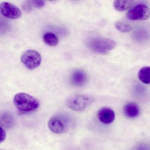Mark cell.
Masks as SVG:
<instances>
[{"instance_id": "6da1fadb", "label": "cell", "mask_w": 150, "mask_h": 150, "mask_svg": "<svg viewBox=\"0 0 150 150\" xmlns=\"http://www.w3.org/2000/svg\"><path fill=\"white\" fill-rule=\"evenodd\" d=\"M88 47L96 53L106 54L116 46L114 40L103 37H94L90 38L87 42Z\"/></svg>"}, {"instance_id": "7a4b0ae2", "label": "cell", "mask_w": 150, "mask_h": 150, "mask_svg": "<svg viewBox=\"0 0 150 150\" xmlns=\"http://www.w3.org/2000/svg\"><path fill=\"white\" fill-rule=\"evenodd\" d=\"M13 102L16 108L23 112L35 111L39 106V101L37 99L24 93L16 95L14 97Z\"/></svg>"}, {"instance_id": "3957f363", "label": "cell", "mask_w": 150, "mask_h": 150, "mask_svg": "<svg viewBox=\"0 0 150 150\" xmlns=\"http://www.w3.org/2000/svg\"><path fill=\"white\" fill-rule=\"evenodd\" d=\"M71 125V118L67 115L62 114L53 116L48 122L49 129L56 134L67 132L70 129Z\"/></svg>"}, {"instance_id": "277c9868", "label": "cell", "mask_w": 150, "mask_h": 150, "mask_svg": "<svg viewBox=\"0 0 150 150\" xmlns=\"http://www.w3.org/2000/svg\"><path fill=\"white\" fill-rule=\"evenodd\" d=\"M93 102V99L88 96H75L67 101V106L72 110L81 111L88 108Z\"/></svg>"}, {"instance_id": "5b68a950", "label": "cell", "mask_w": 150, "mask_h": 150, "mask_svg": "<svg viewBox=\"0 0 150 150\" xmlns=\"http://www.w3.org/2000/svg\"><path fill=\"white\" fill-rule=\"evenodd\" d=\"M22 62L30 70L38 68L42 62V57L38 52L34 50L26 51L21 56Z\"/></svg>"}, {"instance_id": "8992f818", "label": "cell", "mask_w": 150, "mask_h": 150, "mask_svg": "<svg viewBox=\"0 0 150 150\" xmlns=\"http://www.w3.org/2000/svg\"><path fill=\"white\" fill-rule=\"evenodd\" d=\"M150 10L145 5H138L130 9L127 13L128 19L132 21H144L148 19Z\"/></svg>"}, {"instance_id": "52a82bcc", "label": "cell", "mask_w": 150, "mask_h": 150, "mask_svg": "<svg viewBox=\"0 0 150 150\" xmlns=\"http://www.w3.org/2000/svg\"><path fill=\"white\" fill-rule=\"evenodd\" d=\"M0 12L5 17L11 19H18L22 13L19 8L9 2H3L0 4Z\"/></svg>"}, {"instance_id": "ba28073f", "label": "cell", "mask_w": 150, "mask_h": 150, "mask_svg": "<svg viewBox=\"0 0 150 150\" xmlns=\"http://www.w3.org/2000/svg\"><path fill=\"white\" fill-rule=\"evenodd\" d=\"M97 117L102 123L109 124L114 122L115 115L112 109L108 107H103L98 110Z\"/></svg>"}, {"instance_id": "9c48e42d", "label": "cell", "mask_w": 150, "mask_h": 150, "mask_svg": "<svg viewBox=\"0 0 150 150\" xmlns=\"http://www.w3.org/2000/svg\"><path fill=\"white\" fill-rule=\"evenodd\" d=\"M71 80L72 83L74 86H82L87 82L88 76L83 70H77L72 74Z\"/></svg>"}, {"instance_id": "30bf717a", "label": "cell", "mask_w": 150, "mask_h": 150, "mask_svg": "<svg viewBox=\"0 0 150 150\" xmlns=\"http://www.w3.org/2000/svg\"><path fill=\"white\" fill-rule=\"evenodd\" d=\"M125 115L129 118L137 117L140 113V109L138 105L134 102L126 103L123 108Z\"/></svg>"}, {"instance_id": "8fae6325", "label": "cell", "mask_w": 150, "mask_h": 150, "mask_svg": "<svg viewBox=\"0 0 150 150\" xmlns=\"http://www.w3.org/2000/svg\"><path fill=\"white\" fill-rule=\"evenodd\" d=\"M133 1V0H115L114 8L119 12H124L132 6Z\"/></svg>"}, {"instance_id": "7c38bea8", "label": "cell", "mask_w": 150, "mask_h": 150, "mask_svg": "<svg viewBox=\"0 0 150 150\" xmlns=\"http://www.w3.org/2000/svg\"><path fill=\"white\" fill-rule=\"evenodd\" d=\"M138 78L139 80L144 83L149 84L150 83V68L145 67L140 69L138 73Z\"/></svg>"}, {"instance_id": "4fadbf2b", "label": "cell", "mask_w": 150, "mask_h": 150, "mask_svg": "<svg viewBox=\"0 0 150 150\" xmlns=\"http://www.w3.org/2000/svg\"><path fill=\"white\" fill-rule=\"evenodd\" d=\"M45 43L50 46H55L57 45L59 40L57 36L52 33H47L43 36Z\"/></svg>"}, {"instance_id": "5bb4252c", "label": "cell", "mask_w": 150, "mask_h": 150, "mask_svg": "<svg viewBox=\"0 0 150 150\" xmlns=\"http://www.w3.org/2000/svg\"><path fill=\"white\" fill-rule=\"evenodd\" d=\"M115 27L117 30L122 33L129 32L132 29L130 26L120 22H117L115 23Z\"/></svg>"}, {"instance_id": "9a60e30c", "label": "cell", "mask_w": 150, "mask_h": 150, "mask_svg": "<svg viewBox=\"0 0 150 150\" xmlns=\"http://www.w3.org/2000/svg\"><path fill=\"white\" fill-rule=\"evenodd\" d=\"M6 138V133L5 131L1 127H0V143L3 142Z\"/></svg>"}, {"instance_id": "2e32d148", "label": "cell", "mask_w": 150, "mask_h": 150, "mask_svg": "<svg viewBox=\"0 0 150 150\" xmlns=\"http://www.w3.org/2000/svg\"><path fill=\"white\" fill-rule=\"evenodd\" d=\"M46 1H52V2H53V1H57V0H46Z\"/></svg>"}]
</instances>
